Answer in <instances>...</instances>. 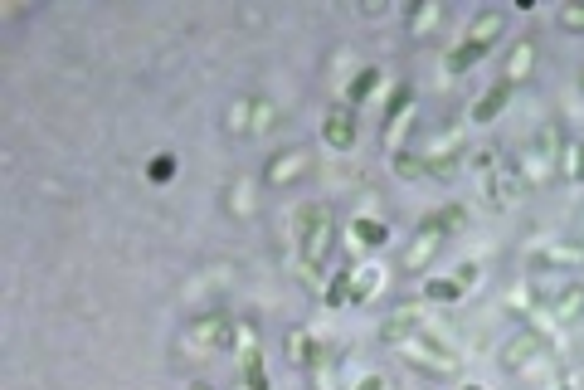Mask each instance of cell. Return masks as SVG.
I'll use <instances>...</instances> for the list:
<instances>
[{"instance_id": "31", "label": "cell", "mask_w": 584, "mask_h": 390, "mask_svg": "<svg viewBox=\"0 0 584 390\" xmlns=\"http://www.w3.org/2000/svg\"><path fill=\"white\" fill-rule=\"evenodd\" d=\"M560 30H570V35H584V5H560Z\"/></svg>"}, {"instance_id": "4", "label": "cell", "mask_w": 584, "mask_h": 390, "mask_svg": "<svg viewBox=\"0 0 584 390\" xmlns=\"http://www.w3.org/2000/svg\"><path fill=\"white\" fill-rule=\"evenodd\" d=\"M502 35H507V15H502V10H477V20L468 25V35H463L458 44H453V49H448L443 69H448L453 78L468 74V69H473L477 59H482V54H487V49H492V44H497Z\"/></svg>"}, {"instance_id": "28", "label": "cell", "mask_w": 584, "mask_h": 390, "mask_svg": "<svg viewBox=\"0 0 584 390\" xmlns=\"http://www.w3.org/2000/svg\"><path fill=\"white\" fill-rule=\"evenodd\" d=\"M346 303H351V264L336 273L331 288H327V308H346Z\"/></svg>"}, {"instance_id": "14", "label": "cell", "mask_w": 584, "mask_h": 390, "mask_svg": "<svg viewBox=\"0 0 584 390\" xmlns=\"http://www.w3.org/2000/svg\"><path fill=\"white\" fill-rule=\"evenodd\" d=\"M536 59H541V39H536V35L511 39L507 64H502V78H507L511 88H516V83H526V78L536 74Z\"/></svg>"}, {"instance_id": "9", "label": "cell", "mask_w": 584, "mask_h": 390, "mask_svg": "<svg viewBox=\"0 0 584 390\" xmlns=\"http://www.w3.org/2000/svg\"><path fill=\"white\" fill-rule=\"evenodd\" d=\"M584 264V244L580 239H546V244H536L531 254H526V273L536 278V273H570Z\"/></svg>"}, {"instance_id": "22", "label": "cell", "mask_w": 584, "mask_h": 390, "mask_svg": "<svg viewBox=\"0 0 584 390\" xmlns=\"http://www.w3.org/2000/svg\"><path fill=\"white\" fill-rule=\"evenodd\" d=\"M380 283H385L380 264H351V303H370Z\"/></svg>"}, {"instance_id": "25", "label": "cell", "mask_w": 584, "mask_h": 390, "mask_svg": "<svg viewBox=\"0 0 584 390\" xmlns=\"http://www.w3.org/2000/svg\"><path fill=\"white\" fill-rule=\"evenodd\" d=\"M560 176H565L570 186H584V142H565V152H560Z\"/></svg>"}, {"instance_id": "6", "label": "cell", "mask_w": 584, "mask_h": 390, "mask_svg": "<svg viewBox=\"0 0 584 390\" xmlns=\"http://www.w3.org/2000/svg\"><path fill=\"white\" fill-rule=\"evenodd\" d=\"M443 244H448L443 220H438V215H424V220H419V230L409 234V244L400 249V273H409V278L429 273V264L438 259V249H443Z\"/></svg>"}, {"instance_id": "37", "label": "cell", "mask_w": 584, "mask_h": 390, "mask_svg": "<svg viewBox=\"0 0 584 390\" xmlns=\"http://www.w3.org/2000/svg\"><path fill=\"white\" fill-rule=\"evenodd\" d=\"M560 390H575V386H560Z\"/></svg>"}, {"instance_id": "2", "label": "cell", "mask_w": 584, "mask_h": 390, "mask_svg": "<svg viewBox=\"0 0 584 390\" xmlns=\"http://www.w3.org/2000/svg\"><path fill=\"white\" fill-rule=\"evenodd\" d=\"M395 351H400L404 366H409V371H419L424 381H453V376H458V366H463V361H458V351L448 347L443 337H434L429 327H424V332H414V337H404Z\"/></svg>"}, {"instance_id": "17", "label": "cell", "mask_w": 584, "mask_h": 390, "mask_svg": "<svg viewBox=\"0 0 584 390\" xmlns=\"http://www.w3.org/2000/svg\"><path fill=\"white\" fill-rule=\"evenodd\" d=\"M511 93H516V88H511L507 78H497V83H492V88H487V93L473 103V113H468V117H473V122H497V117L507 113Z\"/></svg>"}, {"instance_id": "26", "label": "cell", "mask_w": 584, "mask_h": 390, "mask_svg": "<svg viewBox=\"0 0 584 390\" xmlns=\"http://www.w3.org/2000/svg\"><path fill=\"white\" fill-rule=\"evenodd\" d=\"M463 293H468V288H463L458 278H429V283H424V298H429V303H458Z\"/></svg>"}, {"instance_id": "20", "label": "cell", "mask_w": 584, "mask_h": 390, "mask_svg": "<svg viewBox=\"0 0 584 390\" xmlns=\"http://www.w3.org/2000/svg\"><path fill=\"white\" fill-rule=\"evenodd\" d=\"M550 317H555L560 327L580 322V317H584V283H565V288L550 298Z\"/></svg>"}, {"instance_id": "19", "label": "cell", "mask_w": 584, "mask_h": 390, "mask_svg": "<svg viewBox=\"0 0 584 390\" xmlns=\"http://www.w3.org/2000/svg\"><path fill=\"white\" fill-rule=\"evenodd\" d=\"M341 366H346V351H341V347L322 351V361L307 371V376H312V390H346V386H341Z\"/></svg>"}, {"instance_id": "34", "label": "cell", "mask_w": 584, "mask_h": 390, "mask_svg": "<svg viewBox=\"0 0 584 390\" xmlns=\"http://www.w3.org/2000/svg\"><path fill=\"white\" fill-rule=\"evenodd\" d=\"M190 390H215V386H210V381H195V386H190Z\"/></svg>"}, {"instance_id": "24", "label": "cell", "mask_w": 584, "mask_h": 390, "mask_svg": "<svg viewBox=\"0 0 584 390\" xmlns=\"http://www.w3.org/2000/svg\"><path fill=\"white\" fill-rule=\"evenodd\" d=\"M351 234L361 239L365 249H385V244H390V225H380V220H370V215L351 220Z\"/></svg>"}, {"instance_id": "11", "label": "cell", "mask_w": 584, "mask_h": 390, "mask_svg": "<svg viewBox=\"0 0 584 390\" xmlns=\"http://www.w3.org/2000/svg\"><path fill=\"white\" fill-rule=\"evenodd\" d=\"M482 186H487V200L502 210L507 200H521L526 195V181H521V166H516V156H502L492 171H482Z\"/></svg>"}, {"instance_id": "16", "label": "cell", "mask_w": 584, "mask_h": 390, "mask_svg": "<svg viewBox=\"0 0 584 390\" xmlns=\"http://www.w3.org/2000/svg\"><path fill=\"white\" fill-rule=\"evenodd\" d=\"M424 327H429V322H424V317H419L414 308H400V312H390V317L380 322V342L395 351L404 337H414V332H424Z\"/></svg>"}, {"instance_id": "36", "label": "cell", "mask_w": 584, "mask_h": 390, "mask_svg": "<svg viewBox=\"0 0 584 390\" xmlns=\"http://www.w3.org/2000/svg\"><path fill=\"white\" fill-rule=\"evenodd\" d=\"M463 390H482V386H463Z\"/></svg>"}, {"instance_id": "21", "label": "cell", "mask_w": 584, "mask_h": 390, "mask_svg": "<svg viewBox=\"0 0 584 390\" xmlns=\"http://www.w3.org/2000/svg\"><path fill=\"white\" fill-rule=\"evenodd\" d=\"M438 25H443V5H438V0H419V5L409 10V20H404V30H409V39L434 35Z\"/></svg>"}, {"instance_id": "23", "label": "cell", "mask_w": 584, "mask_h": 390, "mask_svg": "<svg viewBox=\"0 0 584 390\" xmlns=\"http://www.w3.org/2000/svg\"><path fill=\"white\" fill-rule=\"evenodd\" d=\"M380 69H375V64H370V69H361V74L351 78V83H346V98H341V103H346V108H361L365 98H370V93H375V88H380Z\"/></svg>"}, {"instance_id": "13", "label": "cell", "mask_w": 584, "mask_h": 390, "mask_svg": "<svg viewBox=\"0 0 584 390\" xmlns=\"http://www.w3.org/2000/svg\"><path fill=\"white\" fill-rule=\"evenodd\" d=\"M356 137H361V122H356V108H346V103H336L327 117H322V142H327L331 152H351L356 147Z\"/></svg>"}, {"instance_id": "3", "label": "cell", "mask_w": 584, "mask_h": 390, "mask_svg": "<svg viewBox=\"0 0 584 390\" xmlns=\"http://www.w3.org/2000/svg\"><path fill=\"white\" fill-rule=\"evenodd\" d=\"M560 152H565V122H560V117H546V122L536 127L531 147L516 156V166H521V181H526V191L546 186V176L555 171V166H560Z\"/></svg>"}, {"instance_id": "15", "label": "cell", "mask_w": 584, "mask_h": 390, "mask_svg": "<svg viewBox=\"0 0 584 390\" xmlns=\"http://www.w3.org/2000/svg\"><path fill=\"white\" fill-rule=\"evenodd\" d=\"M322 342L312 337V327H288L283 332V356H288V366H297V371H312L317 361H322Z\"/></svg>"}, {"instance_id": "32", "label": "cell", "mask_w": 584, "mask_h": 390, "mask_svg": "<svg viewBox=\"0 0 584 390\" xmlns=\"http://www.w3.org/2000/svg\"><path fill=\"white\" fill-rule=\"evenodd\" d=\"M346 390H390V381H385L380 371H365L361 381H356V386H346Z\"/></svg>"}, {"instance_id": "1", "label": "cell", "mask_w": 584, "mask_h": 390, "mask_svg": "<svg viewBox=\"0 0 584 390\" xmlns=\"http://www.w3.org/2000/svg\"><path fill=\"white\" fill-rule=\"evenodd\" d=\"M297 264L307 278H322L331 259V244H336V215H331L327 200H317V205H302L297 210Z\"/></svg>"}, {"instance_id": "35", "label": "cell", "mask_w": 584, "mask_h": 390, "mask_svg": "<svg viewBox=\"0 0 584 390\" xmlns=\"http://www.w3.org/2000/svg\"><path fill=\"white\" fill-rule=\"evenodd\" d=\"M580 93H584V69H580Z\"/></svg>"}, {"instance_id": "18", "label": "cell", "mask_w": 584, "mask_h": 390, "mask_svg": "<svg viewBox=\"0 0 584 390\" xmlns=\"http://www.w3.org/2000/svg\"><path fill=\"white\" fill-rule=\"evenodd\" d=\"M254 127H258V98H234L224 108V132L229 137H254Z\"/></svg>"}, {"instance_id": "10", "label": "cell", "mask_w": 584, "mask_h": 390, "mask_svg": "<svg viewBox=\"0 0 584 390\" xmlns=\"http://www.w3.org/2000/svg\"><path fill=\"white\" fill-rule=\"evenodd\" d=\"M414 127V93L409 88H395V98H390V108H385V122H380V142H385V152L400 156L404 147V132Z\"/></svg>"}, {"instance_id": "8", "label": "cell", "mask_w": 584, "mask_h": 390, "mask_svg": "<svg viewBox=\"0 0 584 390\" xmlns=\"http://www.w3.org/2000/svg\"><path fill=\"white\" fill-rule=\"evenodd\" d=\"M307 171H312V147H283V152L268 156L263 186L268 191H292L297 181H307Z\"/></svg>"}, {"instance_id": "33", "label": "cell", "mask_w": 584, "mask_h": 390, "mask_svg": "<svg viewBox=\"0 0 584 390\" xmlns=\"http://www.w3.org/2000/svg\"><path fill=\"white\" fill-rule=\"evenodd\" d=\"M477 264H458V273H453V278H458V283H463V288H477Z\"/></svg>"}, {"instance_id": "30", "label": "cell", "mask_w": 584, "mask_h": 390, "mask_svg": "<svg viewBox=\"0 0 584 390\" xmlns=\"http://www.w3.org/2000/svg\"><path fill=\"white\" fill-rule=\"evenodd\" d=\"M395 171H400L404 181H419V176H429V171H424V156H414V152H400V156H395Z\"/></svg>"}, {"instance_id": "7", "label": "cell", "mask_w": 584, "mask_h": 390, "mask_svg": "<svg viewBox=\"0 0 584 390\" xmlns=\"http://www.w3.org/2000/svg\"><path fill=\"white\" fill-rule=\"evenodd\" d=\"M463 161H468V142H463V127L453 122V127H443L434 142H429V152H424V171L438 176V181H448Z\"/></svg>"}, {"instance_id": "29", "label": "cell", "mask_w": 584, "mask_h": 390, "mask_svg": "<svg viewBox=\"0 0 584 390\" xmlns=\"http://www.w3.org/2000/svg\"><path fill=\"white\" fill-rule=\"evenodd\" d=\"M438 220H443V230H448V239H453V234H463L468 230V210H463V205H443V210H434Z\"/></svg>"}, {"instance_id": "27", "label": "cell", "mask_w": 584, "mask_h": 390, "mask_svg": "<svg viewBox=\"0 0 584 390\" xmlns=\"http://www.w3.org/2000/svg\"><path fill=\"white\" fill-rule=\"evenodd\" d=\"M254 186L244 181V176H234V186H229V215H239V220H249L254 215Z\"/></svg>"}, {"instance_id": "12", "label": "cell", "mask_w": 584, "mask_h": 390, "mask_svg": "<svg viewBox=\"0 0 584 390\" xmlns=\"http://www.w3.org/2000/svg\"><path fill=\"white\" fill-rule=\"evenodd\" d=\"M546 351H550L546 337H536V332H516L507 347H502V356H497V361H502V371L521 376V371H526L531 361H546Z\"/></svg>"}, {"instance_id": "5", "label": "cell", "mask_w": 584, "mask_h": 390, "mask_svg": "<svg viewBox=\"0 0 584 390\" xmlns=\"http://www.w3.org/2000/svg\"><path fill=\"white\" fill-rule=\"evenodd\" d=\"M239 342V317L234 312H205L181 327V351L185 356H219Z\"/></svg>"}]
</instances>
